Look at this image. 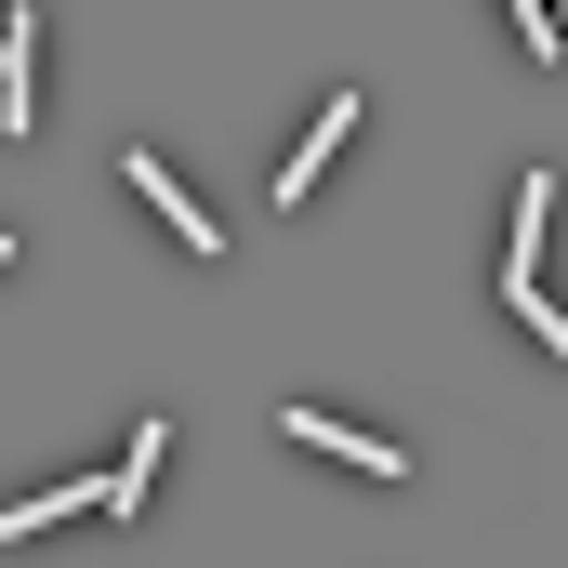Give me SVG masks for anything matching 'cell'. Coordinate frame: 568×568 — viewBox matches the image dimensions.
<instances>
[{
	"label": "cell",
	"mask_w": 568,
	"mask_h": 568,
	"mask_svg": "<svg viewBox=\"0 0 568 568\" xmlns=\"http://www.w3.org/2000/svg\"><path fill=\"white\" fill-rule=\"evenodd\" d=\"M120 185H133V199L159 212V225H172V239H185V252H199V265L225 252V212H199V199H185V172H172L159 145H133V159H120Z\"/></svg>",
	"instance_id": "cell-1"
},
{
	"label": "cell",
	"mask_w": 568,
	"mask_h": 568,
	"mask_svg": "<svg viewBox=\"0 0 568 568\" xmlns=\"http://www.w3.org/2000/svg\"><path fill=\"white\" fill-rule=\"evenodd\" d=\"M278 436H291V449H317V463H357V476H384V489L410 476V449H397V436H357L344 410H278Z\"/></svg>",
	"instance_id": "cell-2"
},
{
	"label": "cell",
	"mask_w": 568,
	"mask_h": 568,
	"mask_svg": "<svg viewBox=\"0 0 568 568\" xmlns=\"http://www.w3.org/2000/svg\"><path fill=\"white\" fill-rule=\"evenodd\" d=\"M0 133H13V145L40 133V0L0 13Z\"/></svg>",
	"instance_id": "cell-3"
},
{
	"label": "cell",
	"mask_w": 568,
	"mask_h": 568,
	"mask_svg": "<svg viewBox=\"0 0 568 568\" xmlns=\"http://www.w3.org/2000/svg\"><path fill=\"white\" fill-rule=\"evenodd\" d=\"M344 133H357V93H331V106L304 120V145H291V159H278V212H304V199H317V172L344 159Z\"/></svg>",
	"instance_id": "cell-4"
},
{
	"label": "cell",
	"mask_w": 568,
	"mask_h": 568,
	"mask_svg": "<svg viewBox=\"0 0 568 568\" xmlns=\"http://www.w3.org/2000/svg\"><path fill=\"white\" fill-rule=\"evenodd\" d=\"M67 516H106V476H67V489H27V503H0V542H40V529H67Z\"/></svg>",
	"instance_id": "cell-5"
},
{
	"label": "cell",
	"mask_w": 568,
	"mask_h": 568,
	"mask_svg": "<svg viewBox=\"0 0 568 568\" xmlns=\"http://www.w3.org/2000/svg\"><path fill=\"white\" fill-rule=\"evenodd\" d=\"M159 449H172V424L145 410V424H133V449H120V476H106V516H133V529H145V489H159Z\"/></svg>",
	"instance_id": "cell-6"
},
{
	"label": "cell",
	"mask_w": 568,
	"mask_h": 568,
	"mask_svg": "<svg viewBox=\"0 0 568 568\" xmlns=\"http://www.w3.org/2000/svg\"><path fill=\"white\" fill-rule=\"evenodd\" d=\"M542 225H556V172H529V185H516V225H503V291L542 265Z\"/></svg>",
	"instance_id": "cell-7"
},
{
	"label": "cell",
	"mask_w": 568,
	"mask_h": 568,
	"mask_svg": "<svg viewBox=\"0 0 568 568\" xmlns=\"http://www.w3.org/2000/svg\"><path fill=\"white\" fill-rule=\"evenodd\" d=\"M503 304L529 317V344H542V357H568V304H542V278H516V291H503Z\"/></svg>",
	"instance_id": "cell-8"
},
{
	"label": "cell",
	"mask_w": 568,
	"mask_h": 568,
	"mask_svg": "<svg viewBox=\"0 0 568 568\" xmlns=\"http://www.w3.org/2000/svg\"><path fill=\"white\" fill-rule=\"evenodd\" d=\"M516 40H529V53L556 67V53H568V13H556V0H516Z\"/></svg>",
	"instance_id": "cell-9"
},
{
	"label": "cell",
	"mask_w": 568,
	"mask_h": 568,
	"mask_svg": "<svg viewBox=\"0 0 568 568\" xmlns=\"http://www.w3.org/2000/svg\"><path fill=\"white\" fill-rule=\"evenodd\" d=\"M0 265H13V225H0Z\"/></svg>",
	"instance_id": "cell-10"
}]
</instances>
